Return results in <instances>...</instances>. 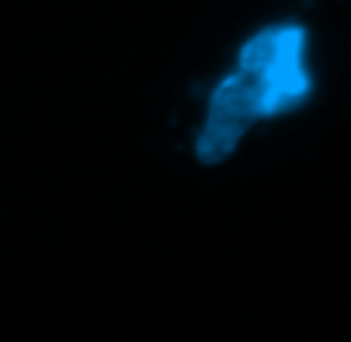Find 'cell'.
<instances>
[{"label": "cell", "instance_id": "6da1fadb", "mask_svg": "<svg viewBox=\"0 0 351 342\" xmlns=\"http://www.w3.org/2000/svg\"><path fill=\"white\" fill-rule=\"evenodd\" d=\"M315 93L308 65V31L274 22L241 43L234 65L216 80L206 99L194 154L200 164H222L241 148L256 123L299 111Z\"/></svg>", "mask_w": 351, "mask_h": 342}]
</instances>
